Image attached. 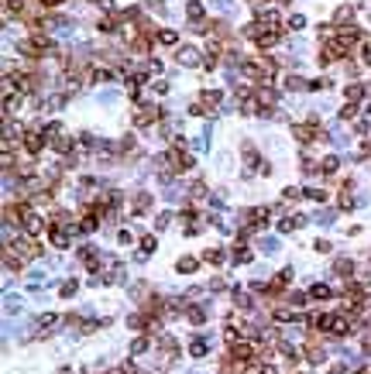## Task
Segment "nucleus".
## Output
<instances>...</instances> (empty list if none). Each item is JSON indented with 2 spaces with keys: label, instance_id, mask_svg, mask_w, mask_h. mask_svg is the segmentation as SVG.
Listing matches in <instances>:
<instances>
[{
  "label": "nucleus",
  "instance_id": "1",
  "mask_svg": "<svg viewBox=\"0 0 371 374\" xmlns=\"http://www.w3.org/2000/svg\"><path fill=\"white\" fill-rule=\"evenodd\" d=\"M292 134H296V138L302 141V145H309V141L323 138V131L316 127V120H313V124H296V127H292Z\"/></svg>",
  "mask_w": 371,
  "mask_h": 374
},
{
  "label": "nucleus",
  "instance_id": "2",
  "mask_svg": "<svg viewBox=\"0 0 371 374\" xmlns=\"http://www.w3.org/2000/svg\"><path fill=\"white\" fill-rule=\"evenodd\" d=\"M41 148H45V134H41V131H28V134H24V151H28V154H38Z\"/></svg>",
  "mask_w": 371,
  "mask_h": 374
},
{
  "label": "nucleus",
  "instance_id": "3",
  "mask_svg": "<svg viewBox=\"0 0 371 374\" xmlns=\"http://www.w3.org/2000/svg\"><path fill=\"white\" fill-rule=\"evenodd\" d=\"M158 113H162V110H155V107H141V110L134 113V124H138V127H148V124L155 120V117H158Z\"/></svg>",
  "mask_w": 371,
  "mask_h": 374
},
{
  "label": "nucleus",
  "instance_id": "4",
  "mask_svg": "<svg viewBox=\"0 0 371 374\" xmlns=\"http://www.w3.org/2000/svg\"><path fill=\"white\" fill-rule=\"evenodd\" d=\"M175 62H179V66H196V62H200V52L186 45V48H179V55H175Z\"/></svg>",
  "mask_w": 371,
  "mask_h": 374
},
{
  "label": "nucleus",
  "instance_id": "5",
  "mask_svg": "<svg viewBox=\"0 0 371 374\" xmlns=\"http://www.w3.org/2000/svg\"><path fill=\"white\" fill-rule=\"evenodd\" d=\"M10 251H17V254H21V258H35V254H38V247H35V244H31V240H17V244H14V247H10Z\"/></svg>",
  "mask_w": 371,
  "mask_h": 374
},
{
  "label": "nucleus",
  "instance_id": "6",
  "mask_svg": "<svg viewBox=\"0 0 371 374\" xmlns=\"http://www.w3.org/2000/svg\"><path fill=\"white\" fill-rule=\"evenodd\" d=\"M186 319L200 326V323H206V309H203V305H189V309H186Z\"/></svg>",
  "mask_w": 371,
  "mask_h": 374
},
{
  "label": "nucleus",
  "instance_id": "7",
  "mask_svg": "<svg viewBox=\"0 0 371 374\" xmlns=\"http://www.w3.org/2000/svg\"><path fill=\"white\" fill-rule=\"evenodd\" d=\"M306 357H309V364H320V361L327 357V350H323L320 343H309V347H306Z\"/></svg>",
  "mask_w": 371,
  "mask_h": 374
},
{
  "label": "nucleus",
  "instance_id": "8",
  "mask_svg": "<svg viewBox=\"0 0 371 374\" xmlns=\"http://www.w3.org/2000/svg\"><path fill=\"white\" fill-rule=\"evenodd\" d=\"M52 244H55V247H69V233H66L62 226H52Z\"/></svg>",
  "mask_w": 371,
  "mask_h": 374
},
{
  "label": "nucleus",
  "instance_id": "9",
  "mask_svg": "<svg viewBox=\"0 0 371 374\" xmlns=\"http://www.w3.org/2000/svg\"><path fill=\"white\" fill-rule=\"evenodd\" d=\"M148 206H151V196L148 192H138L134 196V213H148Z\"/></svg>",
  "mask_w": 371,
  "mask_h": 374
},
{
  "label": "nucleus",
  "instance_id": "10",
  "mask_svg": "<svg viewBox=\"0 0 371 374\" xmlns=\"http://www.w3.org/2000/svg\"><path fill=\"white\" fill-rule=\"evenodd\" d=\"M203 261H206V264H223V251H220V247L203 251Z\"/></svg>",
  "mask_w": 371,
  "mask_h": 374
},
{
  "label": "nucleus",
  "instance_id": "11",
  "mask_svg": "<svg viewBox=\"0 0 371 374\" xmlns=\"http://www.w3.org/2000/svg\"><path fill=\"white\" fill-rule=\"evenodd\" d=\"M196 264H200L196 258H179V264H175V268H179L182 275H193V271H196Z\"/></svg>",
  "mask_w": 371,
  "mask_h": 374
},
{
  "label": "nucleus",
  "instance_id": "12",
  "mask_svg": "<svg viewBox=\"0 0 371 374\" xmlns=\"http://www.w3.org/2000/svg\"><path fill=\"white\" fill-rule=\"evenodd\" d=\"M333 271H337V275H344V278H347V275H351V271H354V261H351V258H340V261H337V264H333Z\"/></svg>",
  "mask_w": 371,
  "mask_h": 374
},
{
  "label": "nucleus",
  "instance_id": "13",
  "mask_svg": "<svg viewBox=\"0 0 371 374\" xmlns=\"http://www.w3.org/2000/svg\"><path fill=\"white\" fill-rule=\"evenodd\" d=\"M96 220H100V217H93V213L82 217V220H79V233H93V230H96Z\"/></svg>",
  "mask_w": 371,
  "mask_h": 374
},
{
  "label": "nucleus",
  "instance_id": "14",
  "mask_svg": "<svg viewBox=\"0 0 371 374\" xmlns=\"http://www.w3.org/2000/svg\"><path fill=\"white\" fill-rule=\"evenodd\" d=\"M206 350H210L206 340H193V343H189V354H193V357H206Z\"/></svg>",
  "mask_w": 371,
  "mask_h": 374
},
{
  "label": "nucleus",
  "instance_id": "15",
  "mask_svg": "<svg viewBox=\"0 0 371 374\" xmlns=\"http://www.w3.org/2000/svg\"><path fill=\"white\" fill-rule=\"evenodd\" d=\"M286 89H309V82L299 75H286Z\"/></svg>",
  "mask_w": 371,
  "mask_h": 374
},
{
  "label": "nucleus",
  "instance_id": "16",
  "mask_svg": "<svg viewBox=\"0 0 371 374\" xmlns=\"http://www.w3.org/2000/svg\"><path fill=\"white\" fill-rule=\"evenodd\" d=\"M251 258H254V254H251L247 247H234V261H237V264H247Z\"/></svg>",
  "mask_w": 371,
  "mask_h": 374
},
{
  "label": "nucleus",
  "instance_id": "17",
  "mask_svg": "<svg viewBox=\"0 0 371 374\" xmlns=\"http://www.w3.org/2000/svg\"><path fill=\"white\" fill-rule=\"evenodd\" d=\"M234 302H237V309H251V305H254L247 292H234Z\"/></svg>",
  "mask_w": 371,
  "mask_h": 374
},
{
  "label": "nucleus",
  "instance_id": "18",
  "mask_svg": "<svg viewBox=\"0 0 371 374\" xmlns=\"http://www.w3.org/2000/svg\"><path fill=\"white\" fill-rule=\"evenodd\" d=\"M361 96H365V86H358V82L347 86V103H354V100H361Z\"/></svg>",
  "mask_w": 371,
  "mask_h": 374
},
{
  "label": "nucleus",
  "instance_id": "19",
  "mask_svg": "<svg viewBox=\"0 0 371 374\" xmlns=\"http://www.w3.org/2000/svg\"><path fill=\"white\" fill-rule=\"evenodd\" d=\"M320 168H323V172H327V175H333V172H337V168H340V161H337V158H333V154H330V158H323V165H320Z\"/></svg>",
  "mask_w": 371,
  "mask_h": 374
},
{
  "label": "nucleus",
  "instance_id": "20",
  "mask_svg": "<svg viewBox=\"0 0 371 374\" xmlns=\"http://www.w3.org/2000/svg\"><path fill=\"white\" fill-rule=\"evenodd\" d=\"M309 296H313V299H330L333 292H330L327 285H313V289H309Z\"/></svg>",
  "mask_w": 371,
  "mask_h": 374
},
{
  "label": "nucleus",
  "instance_id": "21",
  "mask_svg": "<svg viewBox=\"0 0 371 374\" xmlns=\"http://www.w3.org/2000/svg\"><path fill=\"white\" fill-rule=\"evenodd\" d=\"M55 323H59V316H52V312H48V316H41V319H38V330L45 333V330H52Z\"/></svg>",
  "mask_w": 371,
  "mask_h": 374
},
{
  "label": "nucleus",
  "instance_id": "22",
  "mask_svg": "<svg viewBox=\"0 0 371 374\" xmlns=\"http://www.w3.org/2000/svg\"><path fill=\"white\" fill-rule=\"evenodd\" d=\"M158 41H162V45H175L179 35H175V31H158Z\"/></svg>",
  "mask_w": 371,
  "mask_h": 374
},
{
  "label": "nucleus",
  "instance_id": "23",
  "mask_svg": "<svg viewBox=\"0 0 371 374\" xmlns=\"http://www.w3.org/2000/svg\"><path fill=\"white\" fill-rule=\"evenodd\" d=\"M203 103H206V107H217V103H220V93H217V89H206V93H203Z\"/></svg>",
  "mask_w": 371,
  "mask_h": 374
},
{
  "label": "nucleus",
  "instance_id": "24",
  "mask_svg": "<svg viewBox=\"0 0 371 374\" xmlns=\"http://www.w3.org/2000/svg\"><path fill=\"white\" fill-rule=\"evenodd\" d=\"M155 251V237H141V258H148Z\"/></svg>",
  "mask_w": 371,
  "mask_h": 374
},
{
  "label": "nucleus",
  "instance_id": "25",
  "mask_svg": "<svg viewBox=\"0 0 371 374\" xmlns=\"http://www.w3.org/2000/svg\"><path fill=\"white\" fill-rule=\"evenodd\" d=\"M351 17H354V10H351V7H340V10H337V24H347Z\"/></svg>",
  "mask_w": 371,
  "mask_h": 374
},
{
  "label": "nucleus",
  "instance_id": "26",
  "mask_svg": "<svg viewBox=\"0 0 371 374\" xmlns=\"http://www.w3.org/2000/svg\"><path fill=\"white\" fill-rule=\"evenodd\" d=\"M275 319L279 323H289V319H296V312L292 309H275Z\"/></svg>",
  "mask_w": 371,
  "mask_h": 374
},
{
  "label": "nucleus",
  "instance_id": "27",
  "mask_svg": "<svg viewBox=\"0 0 371 374\" xmlns=\"http://www.w3.org/2000/svg\"><path fill=\"white\" fill-rule=\"evenodd\" d=\"M145 350H148V337H138L134 347H131V354H145Z\"/></svg>",
  "mask_w": 371,
  "mask_h": 374
},
{
  "label": "nucleus",
  "instance_id": "28",
  "mask_svg": "<svg viewBox=\"0 0 371 374\" xmlns=\"http://www.w3.org/2000/svg\"><path fill=\"white\" fill-rule=\"evenodd\" d=\"M306 199H316V203H323V199H327V192H323V189H306Z\"/></svg>",
  "mask_w": 371,
  "mask_h": 374
},
{
  "label": "nucleus",
  "instance_id": "29",
  "mask_svg": "<svg viewBox=\"0 0 371 374\" xmlns=\"http://www.w3.org/2000/svg\"><path fill=\"white\" fill-rule=\"evenodd\" d=\"M189 17L200 21V17H203V3H189Z\"/></svg>",
  "mask_w": 371,
  "mask_h": 374
},
{
  "label": "nucleus",
  "instance_id": "30",
  "mask_svg": "<svg viewBox=\"0 0 371 374\" xmlns=\"http://www.w3.org/2000/svg\"><path fill=\"white\" fill-rule=\"evenodd\" d=\"M340 120H354V103H347V107L340 110Z\"/></svg>",
  "mask_w": 371,
  "mask_h": 374
},
{
  "label": "nucleus",
  "instance_id": "31",
  "mask_svg": "<svg viewBox=\"0 0 371 374\" xmlns=\"http://www.w3.org/2000/svg\"><path fill=\"white\" fill-rule=\"evenodd\" d=\"M302 24H306V17H302V14H292V17H289V28H302Z\"/></svg>",
  "mask_w": 371,
  "mask_h": 374
},
{
  "label": "nucleus",
  "instance_id": "32",
  "mask_svg": "<svg viewBox=\"0 0 371 374\" xmlns=\"http://www.w3.org/2000/svg\"><path fill=\"white\" fill-rule=\"evenodd\" d=\"M76 292V282H66V285H62V296H66V299H69V296H73Z\"/></svg>",
  "mask_w": 371,
  "mask_h": 374
},
{
  "label": "nucleus",
  "instance_id": "33",
  "mask_svg": "<svg viewBox=\"0 0 371 374\" xmlns=\"http://www.w3.org/2000/svg\"><path fill=\"white\" fill-rule=\"evenodd\" d=\"M347 371V364H333V368H330V374H344Z\"/></svg>",
  "mask_w": 371,
  "mask_h": 374
},
{
  "label": "nucleus",
  "instance_id": "34",
  "mask_svg": "<svg viewBox=\"0 0 371 374\" xmlns=\"http://www.w3.org/2000/svg\"><path fill=\"white\" fill-rule=\"evenodd\" d=\"M41 3H45V7H55V3H62V0H41Z\"/></svg>",
  "mask_w": 371,
  "mask_h": 374
},
{
  "label": "nucleus",
  "instance_id": "35",
  "mask_svg": "<svg viewBox=\"0 0 371 374\" xmlns=\"http://www.w3.org/2000/svg\"><path fill=\"white\" fill-rule=\"evenodd\" d=\"M368 117H371V103H368Z\"/></svg>",
  "mask_w": 371,
  "mask_h": 374
},
{
  "label": "nucleus",
  "instance_id": "36",
  "mask_svg": "<svg viewBox=\"0 0 371 374\" xmlns=\"http://www.w3.org/2000/svg\"><path fill=\"white\" fill-rule=\"evenodd\" d=\"M21 3H24V0H17V7H21Z\"/></svg>",
  "mask_w": 371,
  "mask_h": 374
},
{
  "label": "nucleus",
  "instance_id": "37",
  "mask_svg": "<svg viewBox=\"0 0 371 374\" xmlns=\"http://www.w3.org/2000/svg\"><path fill=\"white\" fill-rule=\"evenodd\" d=\"M279 3H286V0H279Z\"/></svg>",
  "mask_w": 371,
  "mask_h": 374
}]
</instances>
